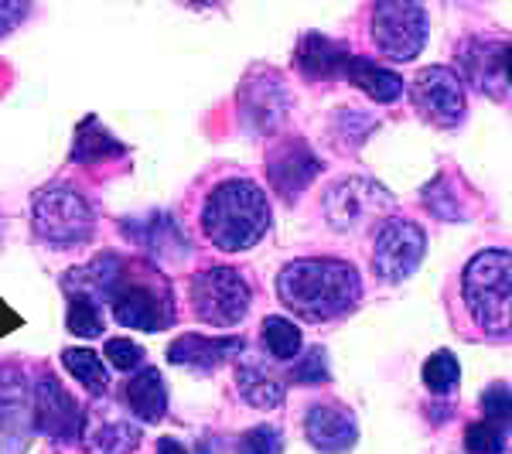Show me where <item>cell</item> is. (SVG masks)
Wrapping results in <instances>:
<instances>
[{"label":"cell","mask_w":512,"mask_h":454,"mask_svg":"<svg viewBox=\"0 0 512 454\" xmlns=\"http://www.w3.org/2000/svg\"><path fill=\"white\" fill-rule=\"evenodd\" d=\"M277 297L301 321H335L355 311V304L362 301V277L345 260H291L277 274Z\"/></svg>","instance_id":"obj_1"},{"label":"cell","mask_w":512,"mask_h":454,"mask_svg":"<svg viewBox=\"0 0 512 454\" xmlns=\"http://www.w3.org/2000/svg\"><path fill=\"white\" fill-rule=\"evenodd\" d=\"M202 229L222 253H243L270 229V202L250 178H229L212 188L202 209Z\"/></svg>","instance_id":"obj_2"},{"label":"cell","mask_w":512,"mask_h":454,"mask_svg":"<svg viewBox=\"0 0 512 454\" xmlns=\"http://www.w3.org/2000/svg\"><path fill=\"white\" fill-rule=\"evenodd\" d=\"M461 294L489 338H509L512 318V257L509 250H482L461 274Z\"/></svg>","instance_id":"obj_3"},{"label":"cell","mask_w":512,"mask_h":454,"mask_svg":"<svg viewBox=\"0 0 512 454\" xmlns=\"http://www.w3.org/2000/svg\"><path fill=\"white\" fill-rule=\"evenodd\" d=\"M103 301H110L117 325L134 332H161L175 321V304L164 277L130 260H120V270Z\"/></svg>","instance_id":"obj_4"},{"label":"cell","mask_w":512,"mask_h":454,"mask_svg":"<svg viewBox=\"0 0 512 454\" xmlns=\"http://www.w3.org/2000/svg\"><path fill=\"white\" fill-rule=\"evenodd\" d=\"M31 222L35 233L52 246H82L96 233V209L79 188L48 185L31 202Z\"/></svg>","instance_id":"obj_5"},{"label":"cell","mask_w":512,"mask_h":454,"mask_svg":"<svg viewBox=\"0 0 512 454\" xmlns=\"http://www.w3.org/2000/svg\"><path fill=\"white\" fill-rule=\"evenodd\" d=\"M253 304V287L233 267H209L192 277V308L198 321L216 328H233Z\"/></svg>","instance_id":"obj_6"},{"label":"cell","mask_w":512,"mask_h":454,"mask_svg":"<svg viewBox=\"0 0 512 454\" xmlns=\"http://www.w3.org/2000/svg\"><path fill=\"white\" fill-rule=\"evenodd\" d=\"M427 21L424 4L410 0H379L373 7V41L393 62H414L427 45Z\"/></svg>","instance_id":"obj_7"},{"label":"cell","mask_w":512,"mask_h":454,"mask_svg":"<svg viewBox=\"0 0 512 454\" xmlns=\"http://www.w3.org/2000/svg\"><path fill=\"white\" fill-rule=\"evenodd\" d=\"M393 209V195L373 178H342L325 192V216L328 226L338 233H355L369 226L373 219L386 216Z\"/></svg>","instance_id":"obj_8"},{"label":"cell","mask_w":512,"mask_h":454,"mask_svg":"<svg viewBox=\"0 0 512 454\" xmlns=\"http://www.w3.org/2000/svg\"><path fill=\"white\" fill-rule=\"evenodd\" d=\"M31 424L35 431H41L55 448H69L86 434V410L72 400V393L55 379L52 373H45L31 390Z\"/></svg>","instance_id":"obj_9"},{"label":"cell","mask_w":512,"mask_h":454,"mask_svg":"<svg viewBox=\"0 0 512 454\" xmlns=\"http://www.w3.org/2000/svg\"><path fill=\"white\" fill-rule=\"evenodd\" d=\"M410 103L427 123L441 130H454L465 120V86H461L458 72L448 65H427L410 82Z\"/></svg>","instance_id":"obj_10"},{"label":"cell","mask_w":512,"mask_h":454,"mask_svg":"<svg viewBox=\"0 0 512 454\" xmlns=\"http://www.w3.org/2000/svg\"><path fill=\"white\" fill-rule=\"evenodd\" d=\"M291 110V89L270 65H256L239 86V117L253 134H274Z\"/></svg>","instance_id":"obj_11"},{"label":"cell","mask_w":512,"mask_h":454,"mask_svg":"<svg viewBox=\"0 0 512 454\" xmlns=\"http://www.w3.org/2000/svg\"><path fill=\"white\" fill-rule=\"evenodd\" d=\"M427 253V233L410 219H386L373 243V270L383 284H400L420 267Z\"/></svg>","instance_id":"obj_12"},{"label":"cell","mask_w":512,"mask_h":454,"mask_svg":"<svg viewBox=\"0 0 512 454\" xmlns=\"http://www.w3.org/2000/svg\"><path fill=\"white\" fill-rule=\"evenodd\" d=\"M509 45L506 38H465L458 45V69L472 89L482 96L495 99V103H506L509 99ZM458 76V79H461Z\"/></svg>","instance_id":"obj_13"},{"label":"cell","mask_w":512,"mask_h":454,"mask_svg":"<svg viewBox=\"0 0 512 454\" xmlns=\"http://www.w3.org/2000/svg\"><path fill=\"white\" fill-rule=\"evenodd\" d=\"M321 171V161L318 154L304 144L301 137H280L274 140L267 154V175H270V185L277 188V195L284 198L287 205L297 202V195L318 178Z\"/></svg>","instance_id":"obj_14"},{"label":"cell","mask_w":512,"mask_h":454,"mask_svg":"<svg viewBox=\"0 0 512 454\" xmlns=\"http://www.w3.org/2000/svg\"><path fill=\"white\" fill-rule=\"evenodd\" d=\"M304 437L321 454H345L359 441V424L338 403H315L304 417Z\"/></svg>","instance_id":"obj_15"},{"label":"cell","mask_w":512,"mask_h":454,"mask_svg":"<svg viewBox=\"0 0 512 454\" xmlns=\"http://www.w3.org/2000/svg\"><path fill=\"white\" fill-rule=\"evenodd\" d=\"M246 352V342L239 335H226V338H209V335H181L168 345V362L171 366H185V369H198V373H212L222 362L236 359Z\"/></svg>","instance_id":"obj_16"},{"label":"cell","mask_w":512,"mask_h":454,"mask_svg":"<svg viewBox=\"0 0 512 454\" xmlns=\"http://www.w3.org/2000/svg\"><path fill=\"white\" fill-rule=\"evenodd\" d=\"M236 390L256 410H277L287 396L284 376L263 356H243L236 366Z\"/></svg>","instance_id":"obj_17"},{"label":"cell","mask_w":512,"mask_h":454,"mask_svg":"<svg viewBox=\"0 0 512 454\" xmlns=\"http://www.w3.org/2000/svg\"><path fill=\"white\" fill-rule=\"evenodd\" d=\"M349 48L342 41L318 35V31H308L301 41H297V52H294V65L304 79H332L342 76L345 65H349Z\"/></svg>","instance_id":"obj_18"},{"label":"cell","mask_w":512,"mask_h":454,"mask_svg":"<svg viewBox=\"0 0 512 454\" xmlns=\"http://www.w3.org/2000/svg\"><path fill=\"white\" fill-rule=\"evenodd\" d=\"M127 236L134 239L140 250H147L154 260L175 263L181 257H188V243L185 236L178 233V226L168 216H147L137 222H127Z\"/></svg>","instance_id":"obj_19"},{"label":"cell","mask_w":512,"mask_h":454,"mask_svg":"<svg viewBox=\"0 0 512 454\" xmlns=\"http://www.w3.org/2000/svg\"><path fill=\"white\" fill-rule=\"evenodd\" d=\"M342 76L349 79L355 89H362V93H366L369 99H376V103H396L400 93H403V79L396 76L393 69H386V65H376V62H369V59H359V55H352Z\"/></svg>","instance_id":"obj_20"},{"label":"cell","mask_w":512,"mask_h":454,"mask_svg":"<svg viewBox=\"0 0 512 454\" xmlns=\"http://www.w3.org/2000/svg\"><path fill=\"white\" fill-rule=\"evenodd\" d=\"M127 403L137 414V420L144 424H158L164 420V410H168V386L158 369H144L127 383Z\"/></svg>","instance_id":"obj_21"},{"label":"cell","mask_w":512,"mask_h":454,"mask_svg":"<svg viewBox=\"0 0 512 454\" xmlns=\"http://www.w3.org/2000/svg\"><path fill=\"white\" fill-rule=\"evenodd\" d=\"M127 147L120 144L110 130L103 127L96 117L82 120V127L76 130V144H72V161L76 164H96L103 158H117Z\"/></svg>","instance_id":"obj_22"},{"label":"cell","mask_w":512,"mask_h":454,"mask_svg":"<svg viewBox=\"0 0 512 454\" xmlns=\"http://www.w3.org/2000/svg\"><path fill=\"white\" fill-rule=\"evenodd\" d=\"M140 444V427L130 420H103L86 434L89 454H134Z\"/></svg>","instance_id":"obj_23"},{"label":"cell","mask_w":512,"mask_h":454,"mask_svg":"<svg viewBox=\"0 0 512 454\" xmlns=\"http://www.w3.org/2000/svg\"><path fill=\"white\" fill-rule=\"evenodd\" d=\"M62 366L69 369V376L76 379V383L86 386L93 396H103L106 390H110L106 366H103V359H99L93 349H65L62 352Z\"/></svg>","instance_id":"obj_24"},{"label":"cell","mask_w":512,"mask_h":454,"mask_svg":"<svg viewBox=\"0 0 512 454\" xmlns=\"http://www.w3.org/2000/svg\"><path fill=\"white\" fill-rule=\"evenodd\" d=\"M263 345H267V352L277 362H291L301 356V345H304L301 328H297L291 318L270 315L263 321Z\"/></svg>","instance_id":"obj_25"},{"label":"cell","mask_w":512,"mask_h":454,"mask_svg":"<svg viewBox=\"0 0 512 454\" xmlns=\"http://www.w3.org/2000/svg\"><path fill=\"white\" fill-rule=\"evenodd\" d=\"M420 379H424V386L434 396H451L461 383V366H458V359H454V352H448V349L434 352V356L424 362Z\"/></svg>","instance_id":"obj_26"},{"label":"cell","mask_w":512,"mask_h":454,"mask_svg":"<svg viewBox=\"0 0 512 454\" xmlns=\"http://www.w3.org/2000/svg\"><path fill=\"white\" fill-rule=\"evenodd\" d=\"M65 325L76 338H99L103 335V315L99 304L86 294H69V311H65Z\"/></svg>","instance_id":"obj_27"},{"label":"cell","mask_w":512,"mask_h":454,"mask_svg":"<svg viewBox=\"0 0 512 454\" xmlns=\"http://www.w3.org/2000/svg\"><path fill=\"white\" fill-rule=\"evenodd\" d=\"M28 403H31V393H28V379L21 376V369L0 366V431H4L7 417L18 414Z\"/></svg>","instance_id":"obj_28"},{"label":"cell","mask_w":512,"mask_h":454,"mask_svg":"<svg viewBox=\"0 0 512 454\" xmlns=\"http://www.w3.org/2000/svg\"><path fill=\"white\" fill-rule=\"evenodd\" d=\"M509 448V427L492 424V420H475L465 431L468 454H506Z\"/></svg>","instance_id":"obj_29"},{"label":"cell","mask_w":512,"mask_h":454,"mask_svg":"<svg viewBox=\"0 0 512 454\" xmlns=\"http://www.w3.org/2000/svg\"><path fill=\"white\" fill-rule=\"evenodd\" d=\"M291 379L297 386H325L328 379H332V373H328V356L325 349H308L301 356V362L291 369Z\"/></svg>","instance_id":"obj_30"},{"label":"cell","mask_w":512,"mask_h":454,"mask_svg":"<svg viewBox=\"0 0 512 454\" xmlns=\"http://www.w3.org/2000/svg\"><path fill=\"white\" fill-rule=\"evenodd\" d=\"M280 451H284V434H280V427L270 424L250 427V431L239 437V448H236V454H280Z\"/></svg>","instance_id":"obj_31"},{"label":"cell","mask_w":512,"mask_h":454,"mask_svg":"<svg viewBox=\"0 0 512 454\" xmlns=\"http://www.w3.org/2000/svg\"><path fill=\"white\" fill-rule=\"evenodd\" d=\"M106 359L117 373H134V369L144 366V349L130 338H110L106 342Z\"/></svg>","instance_id":"obj_32"},{"label":"cell","mask_w":512,"mask_h":454,"mask_svg":"<svg viewBox=\"0 0 512 454\" xmlns=\"http://www.w3.org/2000/svg\"><path fill=\"white\" fill-rule=\"evenodd\" d=\"M482 420H492V424L509 427V386L495 383L485 390L482 396Z\"/></svg>","instance_id":"obj_33"},{"label":"cell","mask_w":512,"mask_h":454,"mask_svg":"<svg viewBox=\"0 0 512 454\" xmlns=\"http://www.w3.org/2000/svg\"><path fill=\"white\" fill-rule=\"evenodd\" d=\"M424 205L434 212L437 219H448V222H461V205L454 202V195L448 192V188H437V181L434 185H427L424 188Z\"/></svg>","instance_id":"obj_34"},{"label":"cell","mask_w":512,"mask_h":454,"mask_svg":"<svg viewBox=\"0 0 512 454\" xmlns=\"http://www.w3.org/2000/svg\"><path fill=\"white\" fill-rule=\"evenodd\" d=\"M31 7L21 4V0H0V35H11L18 24L28 18Z\"/></svg>","instance_id":"obj_35"},{"label":"cell","mask_w":512,"mask_h":454,"mask_svg":"<svg viewBox=\"0 0 512 454\" xmlns=\"http://www.w3.org/2000/svg\"><path fill=\"white\" fill-rule=\"evenodd\" d=\"M18 325H21V315H14V311L7 308L4 301H0V338H4L7 332H14Z\"/></svg>","instance_id":"obj_36"},{"label":"cell","mask_w":512,"mask_h":454,"mask_svg":"<svg viewBox=\"0 0 512 454\" xmlns=\"http://www.w3.org/2000/svg\"><path fill=\"white\" fill-rule=\"evenodd\" d=\"M158 454H188V451H185V444L175 441V437H161V441H158Z\"/></svg>","instance_id":"obj_37"}]
</instances>
